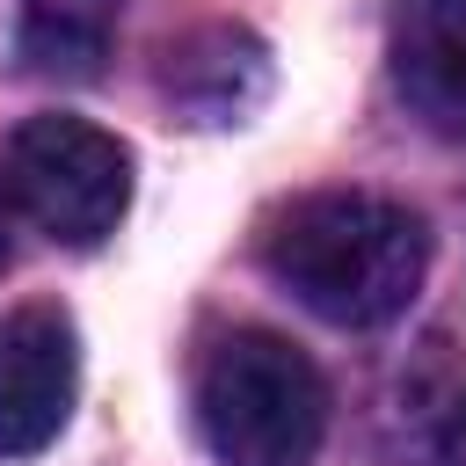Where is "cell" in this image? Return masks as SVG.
<instances>
[{
    "label": "cell",
    "instance_id": "obj_1",
    "mask_svg": "<svg viewBox=\"0 0 466 466\" xmlns=\"http://www.w3.org/2000/svg\"><path fill=\"white\" fill-rule=\"evenodd\" d=\"M269 277L335 328H379L408 313L430 269V233L408 204L371 189H320L277 211L262 240Z\"/></svg>",
    "mask_w": 466,
    "mask_h": 466
},
{
    "label": "cell",
    "instance_id": "obj_2",
    "mask_svg": "<svg viewBox=\"0 0 466 466\" xmlns=\"http://www.w3.org/2000/svg\"><path fill=\"white\" fill-rule=\"evenodd\" d=\"M197 422L218 466H306L328 430V386L306 350L240 328L197 371Z\"/></svg>",
    "mask_w": 466,
    "mask_h": 466
},
{
    "label": "cell",
    "instance_id": "obj_3",
    "mask_svg": "<svg viewBox=\"0 0 466 466\" xmlns=\"http://www.w3.org/2000/svg\"><path fill=\"white\" fill-rule=\"evenodd\" d=\"M0 182L36 233H51L66 248H95L116 233V218L131 204V153L80 116H29L7 138Z\"/></svg>",
    "mask_w": 466,
    "mask_h": 466
},
{
    "label": "cell",
    "instance_id": "obj_4",
    "mask_svg": "<svg viewBox=\"0 0 466 466\" xmlns=\"http://www.w3.org/2000/svg\"><path fill=\"white\" fill-rule=\"evenodd\" d=\"M73 386H80V357L58 313L29 306L0 320V459L44 451L73 415Z\"/></svg>",
    "mask_w": 466,
    "mask_h": 466
},
{
    "label": "cell",
    "instance_id": "obj_5",
    "mask_svg": "<svg viewBox=\"0 0 466 466\" xmlns=\"http://www.w3.org/2000/svg\"><path fill=\"white\" fill-rule=\"evenodd\" d=\"M393 87L437 138H466V0H393Z\"/></svg>",
    "mask_w": 466,
    "mask_h": 466
},
{
    "label": "cell",
    "instance_id": "obj_6",
    "mask_svg": "<svg viewBox=\"0 0 466 466\" xmlns=\"http://www.w3.org/2000/svg\"><path fill=\"white\" fill-rule=\"evenodd\" d=\"M160 87L189 124H240L269 95V51H262V36H248L233 22H211V29H189L167 51Z\"/></svg>",
    "mask_w": 466,
    "mask_h": 466
},
{
    "label": "cell",
    "instance_id": "obj_7",
    "mask_svg": "<svg viewBox=\"0 0 466 466\" xmlns=\"http://www.w3.org/2000/svg\"><path fill=\"white\" fill-rule=\"evenodd\" d=\"M116 7L124 0H22V29H15L22 66L44 73V80L102 73L109 36H116Z\"/></svg>",
    "mask_w": 466,
    "mask_h": 466
},
{
    "label": "cell",
    "instance_id": "obj_8",
    "mask_svg": "<svg viewBox=\"0 0 466 466\" xmlns=\"http://www.w3.org/2000/svg\"><path fill=\"white\" fill-rule=\"evenodd\" d=\"M430 466H466V400L444 408V422L430 437Z\"/></svg>",
    "mask_w": 466,
    "mask_h": 466
},
{
    "label": "cell",
    "instance_id": "obj_9",
    "mask_svg": "<svg viewBox=\"0 0 466 466\" xmlns=\"http://www.w3.org/2000/svg\"><path fill=\"white\" fill-rule=\"evenodd\" d=\"M0 269H7V218H0Z\"/></svg>",
    "mask_w": 466,
    "mask_h": 466
}]
</instances>
